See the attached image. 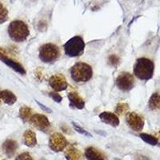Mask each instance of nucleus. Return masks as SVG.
<instances>
[{
	"label": "nucleus",
	"instance_id": "f257e3e1",
	"mask_svg": "<svg viewBox=\"0 0 160 160\" xmlns=\"http://www.w3.org/2000/svg\"><path fill=\"white\" fill-rule=\"evenodd\" d=\"M8 34L13 41L22 42L28 39L30 35V30L26 22L22 20H15L9 24Z\"/></svg>",
	"mask_w": 160,
	"mask_h": 160
},
{
	"label": "nucleus",
	"instance_id": "f03ea898",
	"mask_svg": "<svg viewBox=\"0 0 160 160\" xmlns=\"http://www.w3.org/2000/svg\"><path fill=\"white\" fill-rule=\"evenodd\" d=\"M155 65L151 59L148 58H140L137 59L134 66V74L141 80L151 79L154 75Z\"/></svg>",
	"mask_w": 160,
	"mask_h": 160
},
{
	"label": "nucleus",
	"instance_id": "7ed1b4c3",
	"mask_svg": "<svg viewBox=\"0 0 160 160\" xmlns=\"http://www.w3.org/2000/svg\"><path fill=\"white\" fill-rule=\"evenodd\" d=\"M71 75L76 82H88L93 76L92 68L86 62H77L71 68Z\"/></svg>",
	"mask_w": 160,
	"mask_h": 160
},
{
	"label": "nucleus",
	"instance_id": "20e7f679",
	"mask_svg": "<svg viewBox=\"0 0 160 160\" xmlns=\"http://www.w3.org/2000/svg\"><path fill=\"white\" fill-rule=\"evenodd\" d=\"M85 49V42L81 36H75L64 44V51L68 56L75 58L81 56Z\"/></svg>",
	"mask_w": 160,
	"mask_h": 160
},
{
	"label": "nucleus",
	"instance_id": "39448f33",
	"mask_svg": "<svg viewBox=\"0 0 160 160\" xmlns=\"http://www.w3.org/2000/svg\"><path fill=\"white\" fill-rule=\"evenodd\" d=\"M39 58L45 63L56 62L60 56V49L54 43H46L39 48Z\"/></svg>",
	"mask_w": 160,
	"mask_h": 160
},
{
	"label": "nucleus",
	"instance_id": "423d86ee",
	"mask_svg": "<svg viewBox=\"0 0 160 160\" xmlns=\"http://www.w3.org/2000/svg\"><path fill=\"white\" fill-rule=\"evenodd\" d=\"M116 85L122 91H129L135 86V78L131 73L122 72L117 77Z\"/></svg>",
	"mask_w": 160,
	"mask_h": 160
},
{
	"label": "nucleus",
	"instance_id": "0eeeda50",
	"mask_svg": "<svg viewBox=\"0 0 160 160\" xmlns=\"http://www.w3.org/2000/svg\"><path fill=\"white\" fill-rule=\"evenodd\" d=\"M68 146V140L60 133H53L49 139V147L53 151H62Z\"/></svg>",
	"mask_w": 160,
	"mask_h": 160
},
{
	"label": "nucleus",
	"instance_id": "6e6552de",
	"mask_svg": "<svg viewBox=\"0 0 160 160\" xmlns=\"http://www.w3.org/2000/svg\"><path fill=\"white\" fill-rule=\"evenodd\" d=\"M29 122L35 128L43 132H47L51 128V122L48 117L41 114H33Z\"/></svg>",
	"mask_w": 160,
	"mask_h": 160
},
{
	"label": "nucleus",
	"instance_id": "1a4fd4ad",
	"mask_svg": "<svg viewBox=\"0 0 160 160\" xmlns=\"http://www.w3.org/2000/svg\"><path fill=\"white\" fill-rule=\"evenodd\" d=\"M8 54L6 52L5 50L3 48H0V60L3 62L4 63L7 64V65L11 68V69H13L16 72L19 73L21 75H25L26 74V70L24 69V68L22 67L21 64L18 62L14 60L13 58L8 57Z\"/></svg>",
	"mask_w": 160,
	"mask_h": 160
},
{
	"label": "nucleus",
	"instance_id": "9d476101",
	"mask_svg": "<svg viewBox=\"0 0 160 160\" xmlns=\"http://www.w3.org/2000/svg\"><path fill=\"white\" fill-rule=\"evenodd\" d=\"M49 85L56 92L65 91L68 88L67 79L62 74H55L49 79Z\"/></svg>",
	"mask_w": 160,
	"mask_h": 160
},
{
	"label": "nucleus",
	"instance_id": "9b49d317",
	"mask_svg": "<svg viewBox=\"0 0 160 160\" xmlns=\"http://www.w3.org/2000/svg\"><path fill=\"white\" fill-rule=\"evenodd\" d=\"M127 122L130 128L135 131H141L144 127V119L142 116L136 112L129 113L127 116Z\"/></svg>",
	"mask_w": 160,
	"mask_h": 160
},
{
	"label": "nucleus",
	"instance_id": "f8f14e48",
	"mask_svg": "<svg viewBox=\"0 0 160 160\" xmlns=\"http://www.w3.org/2000/svg\"><path fill=\"white\" fill-rule=\"evenodd\" d=\"M68 99L70 101V107L74 109H83L85 107V102L83 98L80 96L76 91H71L68 93Z\"/></svg>",
	"mask_w": 160,
	"mask_h": 160
},
{
	"label": "nucleus",
	"instance_id": "ddd939ff",
	"mask_svg": "<svg viewBox=\"0 0 160 160\" xmlns=\"http://www.w3.org/2000/svg\"><path fill=\"white\" fill-rule=\"evenodd\" d=\"M99 118L104 123L117 128L120 123L119 118L117 116L116 114H114L110 111H103L99 115Z\"/></svg>",
	"mask_w": 160,
	"mask_h": 160
},
{
	"label": "nucleus",
	"instance_id": "4468645a",
	"mask_svg": "<svg viewBox=\"0 0 160 160\" xmlns=\"http://www.w3.org/2000/svg\"><path fill=\"white\" fill-rule=\"evenodd\" d=\"M85 157L88 160H106V156L103 153L94 147L86 148Z\"/></svg>",
	"mask_w": 160,
	"mask_h": 160
},
{
	"label": "nucleus",
	"instance_id": "2eb2a0df",
	"mask_svg": "<svg viewBox=\"0 0 160 160\" xmlns=\"http://www.w3.org/2000/svg\"><path fill=\"white\" fill-rule=\"evenodd\" d=\"M18 149V142L14 139H7L2 144V150L6 155L12 158Z\"/></svg>",
	"mask_w": 160,
	"mask_h": 160
},
{
	"label": "nucleus",
	"instance_id": "dca6fc26",
	"mask_svg": "<svg viewBox=\"0 0 160 160\" xmlns=\"http://www.w3.org/2000/svg\"><path fill=\"white\" fill-rule=\"evenodd\" d=\"M65 157L67 160H82V154L75 146H70L67 148Z\"/></svg>",
	"mask_w": 160,
	"mask_h": 160
},
{
	"label": "nucleus",
	"instance_id": "f3484780",
	"mask_svg": "<svg viewBox=\"0 0 160 160\" xmlns=\"http://www.w3.org/2000/svg\"><path fill=\"white\" fill-rule=\"evenodd\" d=\"M23 142L28 148H34L37 145L36 134L31 130H27L23 134Z\"/></svg>",
	"mask_w": 160,
	"mask_h": 160
},
{
	"label": "nucleus",
	"instance_id": "a211bd4d",
	"mask_svg": "<svg viewBox=\"0 0 160 160\" xmlns=\"http://www.w3.org/2000/svg\"><path fill=\"white\" fill-rule=\"evenodd\" d=\"M0 96H1V99L3 101L4 103L8 104L9 106L15 104L17 101V98L15 94L11 92V91H8V90L0 91Z\"/></svg>",
	"mask_w": 160,
	"mask_h": 160
},
{
	"label": "nucleus",
	"instance_id": "6ab92c4d",
	"mask_svg": "<svg viewBox=\"0 0 160 160\" xmlns=\"http://www.w3.org/2000/svg\"><path fill=\"white\" fill-rule=\"evenodd\" d=\"M149 108L152 111L160 110V94L158 92L154 93L149 100Z\"/></svg>",
	"mask_w": 160,
	"mask_h": 160
},
{
	"label": "nucleus",
	"instance_id": "aec40b11",
	"mask_svg": "<svg viewBox=\"0 0 160 160\" xmlns=\"http://www.w3.org/2000/svg\"><path fill=\"white\" fill-rule=\"evenodd\" d=\"M33 115V110L29 107L22 106L19 109V117L23 122H29Z\"/></svg>",
	"mask_w": 160,
	"mask_h": 160
},
{
	"label": "nucleus",
	"instance_id": "412c9836",
	"mask_svg": "<svg viewBox=\"0 0 160 160\" xmlns=\"http://www.w3.org/2000/svg\"><path fill=\"white\" fill-rule=\"evenodd\" d=\"M140 138H142L144 142H146L147 143L150 144V145L155 146V145H157L158 142V138H155V137L153 136V135L146 134V133H141V134H140Z\"/></svg>",
	"mask_w": 160,
	"mask_h": 160
},
{
	"label": "nucleus",
	"instance_id": "4be33fe9",
	"mask_svg": "<svg viewBox=\"0 0 160 160\" xmlns=\"http://www.w3.org/2000/svg\"><path fill=\"white\" fill-rule=\"evenodd\" d=\"M8 11L5 6L0 2V24L4 23L8 20Z\"/></svg>",
	"mask_w": 160,
	"mask_h": 160
},
{
	"label": "nucleus",
	"instance_id": "5701e85b",
	"mask_svg": "<svg viewBox=\"0 0 160 160\" xmlns=\"http://www.w3.org/2000/svg\"><path fill=\"white\" fill-rule=\"evenodd\" d=\"M128 111H129V106L128 103H123V102L118 103L115 108V113L118 115H125Z\"/></svg>",
	"mask_w": 160,
	"mask_h": 160
},
{
	"label": "nucleus",
	"instance_id": "b1692460",
	"mask_svg": "<svg viewBox=\"0 0 160 160\" xmlns=\"http://www.w3.org/2000/svg\"><path fill=\"white\" fill-rule=\"evenodd\" d=\"M119 58L117 55H112L109 57L108 58V62H109L110 65L113 66V67H117L119 63Z\"/></svg>",
	"mask_w": 160,
	"mask_h": 160
},
{
	"label": "nucleus",
	"instance_id": "393cba45",
	"mask_svg": "<svg viewBox=\"0 0 160 160\" xmlns=\"http://www.w3.org/2000/svg\"><path fill=\"white\" fill-rule=\"evenodd\" d=\"M73 126H74V128H75V129L77 131H78V133H80V134H82V135H85V136H88V137H92V135L90 134L89 132H88L87 131H85V130L83 129V128H80L79 126H78V124L75 123V122H72Z\"/></svg>",
	"mask_w": 160,
	"mask_h": 160
},
{
	"label": "nucleus",
	"instance_id": "a878e982",
	"mask_svg": "<svg viewBox=\"0 0 160 160\" xmlns=\"http://www.w3.org/2000/svg\"><path fill=\"white\" fill-rule=\"evenodd\" d=\"M15 160H34L32 156L28 152H24L17 156Z\"/></svg>",
	"mask_w": 160,
	"mask_h": 160
},
{
	"label": "nucleus",
	"instance_id": "bb28decb",
	"mask_svg": "<svg viewBox=\"0 0 160 160\" xmlns=\"http://www.w3.org/2000/svg\"><path fill=\"white\" fill-rule=\"evenodd\" d=\"M49 96L52 98L55 102H62V97L58 94V93L56 92H50L49 93Z\"/></svg>",
	"mask_w": 160,
	"mask_h": 160
},
{
	"label": "nucleus",
	"instance_id": "cd10ccee",
	"mask_svg": "<svg viewBox=\"0 0 160 160\" xmlns=\"http://www.w3.org/2000/svg\"><path fill=\"white\" fill-rule=\"evenodd\" d=\"M37 103H38V105L40 106V108H42V109H43L44 111H50V112H51V110L49 109V108H47V107H45V106H44L43 104L40 103V102H38V101H37Z\"/></svg>",
	"mask_w": 160,
	"mask_h": 160
},
{
	"label": "nucleus",
	"instance_id": "c85d7f7f",
	"mask_svg": "<svg viewBox=\"0 0 160 160\" xmlns=\"http://www.w3.org/2000/svg\"><path fill=\"white\" fill-rule=\"evenodd\" d=\"M136 160H149L148 158H146L145 156H142V155H138L136 158Z\"/></svg>",
	"mask_w": 160,
	"mask_h": 160
},
{
	"label": "nucleus",
	"instance_id": "c756f323",
	"mask_svg": "<svg viewBox=\"0 0 160 160\" xmlns=\"http://www.w3.org/2000/svg\"><path fill=\"white\" fill-rule=\"evenodd\" d=\"M1 101H2V99H1V96H0V103H1Z\"/></svg>",
	"mask_w": 160,
	"mask_h": 160
}]
</instances>
